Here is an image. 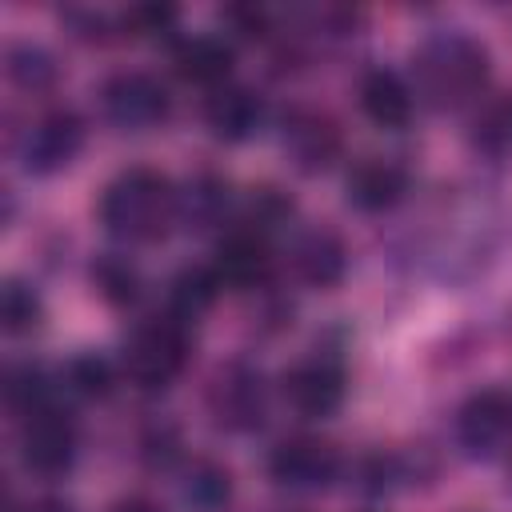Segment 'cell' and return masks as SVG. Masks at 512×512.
Returning a JSON list of instances; mask_svg holds the SVG:
<instances>
[{
    "instance_id": "6da1fadb",
    "label": "cell",
    "mask_w": 512,
    "mask_h": 512,
    "mask_svg": "<svg viewBox=\"0 0 512 512\" xmlns=\"http://www.w3.org/2000/svg\"><path fill=\"white\" fill-rule=\"evenodd\" d=\"M492 80V52L480 36L464 28L428 32L408 56V84L416 104L432 112H460L476 108L488 96Z\"/></svg>"
},
{
    "instance_id": "7a4b0ae2",
    "label": "cell",
    "mask_w": 512,
    "mask_h": 512,
    "mask_svg": "<svg viewBox=\"0 0 512 512\" xmlns=\"http://www.w3.org/2000/svg\"><path fill=\"white\" fill-rule=\"evenodd\" d=\"M96 224L128 248L160 244L180 224V184L160 168L132 164L100 188Z\"/></svg>"
},
{
    "instance_id": "3957f363",
    "label": "cell",
    "mask_w": 512,
    "mask_h": 512,
    "mask_svg": "<svg viewBox=\"0 0 512 512\" xmlns=\"http://www.w3.org/2000/svg\"><path fill=\"white\" fill-rule=\"evenodd\" d=\"M192 348H196L192 324L180 320L176 312H160V316L140 320L124 336L116 364H120V376L136 392H164L184 376Z\"/></svg>"
},
{
    "instance_id": "277c9868",
    "label": "cell",
    "mask_w": 512,
    "mask_h": 512,
    "mask_svg": "<svg viewBox=\"0 0 512 512\" xmlns=\"http://www.w3.org/2000/svg\"><path fill=\"white\" fill-rule=\"evenodd\" d=\"M96 100H100V116L116 132H132V136L156 132L172 116L168 84L152 72H140V68H120V72L104 76L96 88Z\"/></svg>"
},
{
    "instance_id": "5b68a950",
    "label": "cell",
    "mask_w": 512,
    "mask_h": 512,
    "mask_svg": "<svg viewBox=\"0 0 512 512\" xmlns=\"http://www.w3.org/2000/svg\"><path fill=\"white\" fill-rule=\"evenodd\" d=\"M204 408L212 424L228 436H248L268 416V384L264 372L248 360H228L212 372L204 388Z\"/></svg>"
},
{
    "instance_id": "8992f818",
    "label": "cell",
    "mask_w": 512,
    "mask_h": 512,
    "mask_svg": "<svg viewBox=\"0 0 512 512\" xmlns=\"http://www.w3.org/2000/svg\"><path fill=\"white\" fill-rule=\"evenodd\" d=\"M264 468H268V480L276 488H284L292 496H316L340 480L344 460H340L332 440L312 436V432H292L268 448Z\"/></svg>"
},
{
    "instance_id": "52a82bcc",
    "label": "cell",
    "mask_w": 512,
    "mask_h": 512,
    "mask_svg": "<svg viewBox=\"0 0 512 512\" xmlns=\"http://www.w3.org/2000/svg\"><path fill=\"white\" fill-rule=\"evenodd\" d=\"M276 392L284 400V408L300 420H332L344 400H348V372L336 356L328 352H312V356H300L292 360L280 380H276Z\"/></svg>"
},
{
    "instance_id": "ba28073f",
    "label": "cell",
    "mask_w": 512,
    "mask_h": 512,
    "mask_svg": "<svg viewBox=\"0 0 512 512\" xmlns=\"http://www.w3.org/2000/svg\"><path fill=\"white\" fill-rule=\"evenodd\" d=\"M80 452V436H76V420L52 400L28 416H20V436H16V456L24 464L28 476L40 480H60L64 472H72Z\"/></svg>"
},
{
    "instance_id": "9c48e42d",
    "label": "cell",
    "mask_w": 512,
    "mask_h": 512,
    "mask_svg": "<svg viewBox=\"0 0 512 512\" xmlns=\"http://www.w3.org/2000/svg\"><path fill=\"white\" fill-rule=\"evenodd\" d=\"M88 144V120L76 108H48L36 116L20 140V168L28 176H60L76 164Z\"/></svg>"
},
{
    "instance_id": "30bf717a",
    "label": "cell",
    "mask_w": 512,
    "mask_h": 512,
    "mask_svg": "<svg viewBox=\"0 0 512 512\" xmlns=\"http://www.w3.org/2000/svg\"><path fill=\"white\" fill-rule=\"evenodd\" d=\"M208 264L216 268V276H220L224 288H232V292H260L276 276V248H272V236L268 232L232 220L220 232Z\"/></svg>"
},
{
    "instance_id": "8fae6325",
    "label": "cell",
    "mask_w": 512,
    "mask_h": 512,
    "mask_svg": "<svg viewBox=\"0 0 512 512\" xmlns=\"http://www.w3.org/2000/svg\"><path fill=\"white\" fill-rule=\"evenodd\" d=\"M280 152L296 172L324 176L344 156V132L328 112L296 104L280 116Z\"/></svg>"
},
{
    "instance_id": "7c38bea8",
    "label": "cell",
    "mask_w": 512,
    "mask_h": 512,
    "mask_svg": "<svg viewBox=\"0 0 512 512\" xmlns=\"http://www.w3.org/2000/svg\"><path fill=\"white\" fill-rule=\"evenodd\" d=\"M512 440V392L480 388L456 408V444L472 460H492Z\"/></svg>"
},
{
    "instance_id": "4fadbf2b",
    "label": "cell",
    "mask_w": 512,
    "mask_h": 512,
    "mask_svg": "<svg viewBox=\"0 0 512 512\" xmlns=\"http://www.w3.org/2000/svg\"><path fill=\"white\" fill-rule=\"evenodd\" d=\"M412 176L392 156H360L344 172V204L360 216H384L404 204Z\"/></svg>"
},
{
    "instance_id": "5bb4252c",
    "label": "cell",
    "mask_w": 512,
    "mask_h": 512,
    "mask_svg": "<svg viewBox=\"0 0 512 512\" xmlns=\"http://www.w3.org/2000/svg\"><path fill=\"white\" fill-rule=\"evenodd\" d=\"M356 108H360V116L372 128H380V132H404L412 124V116H416L420 104H416V92H412V84H408L404 72L384 68V64H372L356 80Z\"/></svg>"
},
{
    "instance_id": "9a60e30c",
    "label": "cell",
    "mask_w": 512,
    "mask_h": 512,
    "mask_svg": "<svg viewBox=\"0 0 512 512\" xmlns=\"http://www.w3.org/2000/svg\"><path fill=\"white\" fill-rule=\"evenodd\" d=\"M288 268L304 288L332 292L348 276V244L336 228L312 224V228L296 232V240L288 248Z\"/></svg>"
},
{
    "instance_id": "2e32d148",
    "label": "cell",
    "mask_w": 512,
    "mask_h": 512,
    "mask_svg": "<svg viewBox=\"0 0 512 512\" xmlns=\"http://www.w3.org/2000/svg\"><path fill=\"white\" fill-rule=\"evenodd\" d=\"M232 68H236V48L220 32H196L172 48V72L188 88L216 92V88L232 84Z\"/></svg>"
},
{
    "instance_id": "e0dca14e",
    "label": "cell",
    "mask_w": 512,
    "mask_h": 512,
    "mask_svg": "<svg viewBox=\"0 0 512 512\" xmlns=\"http://www.w3.org/2000/svg\"><path fill=\"white\" fill-rule=\"evenodd\" d=\"M264 96L248 84H224L204 100V128L220 144H248L264 128Z\"/></svg>"
},
{
    "instance_id": "ac0fdd59",
    "label": "cell",
    "mask_w": 512,
    "mask_h": 512,
    "mask_svg": "<svg viewBox=\"0 0 512 512\" xmlns=\"http://www.w3.org/2000/svg\"><path fill=\"white\" fill-rule=\"evenodd\" d=\"M468 148L484 160L512 156V92H488L468 116Z\"/></svg>"
},
{
    "instance_id": "d6986e66",
    "label": "cell",
    "mask_w": 512,
    "mask_h": 512,
    "mask_svg": "<svg viewBox=\"0 0 512 512\" xmlns=\"http://www.w3.org/2000/svg\"><path fill=\"white\" fill-rule=\"evenodd\" d=\"M228 216H232V188H228V180H220L212 172H200V176H192L180 188V224L184 228H196V232L224 228V224H232Z\"/></svg>"
},
{
    "instance_id": "ffe728a7",
    "label": "cell",
    "mask_w": 512,
    "mask_h": 512,
    "mask_svg": "<svg viewBox=\"0 0 512 512\" xmlns=\"http://www.w3.org/2000/svg\"><path fill=\"white\" fill-rule=\"evenodd\" d=\"M232 492H236L232 472L220 460L200 456L180 472V504L188 512H228Z\"/></svg>"
},
{
    "instance_id": "44dd1931",
    "label": "cell",
    "mask_w": 512,
    "mask_h": 512,
    "mask_svg": "<svg viewBox=\"0 0 512 512\" xmlns=\"http://www.w3.org/2000/svg\"><path fill=\"white\" fill-rule=\"evenodd\" d=\"M88 280H92L96 296L112 308H136L144 296V276H140L136 260L124 252H96L88 264Z\"/></svg>"
},
{
    "instance_id": "7402d4cb",
    "label": "cell",
    "mask_w": 512,
    "mask_h": 512,
    "mask_svg": "<svg viewBox=\"0 0 512 512\" xmlns=\"http://www.w3.org/2000/svg\"><path fill=\"white\" fill-rule=\"evenodd\" d=\"M220 292H224V284H220L212 264H188L168 284V312H176L180 320L196 324L220 300Z\"/></svg>"
},
{
    "instance_id": "603a6c76",
    "label": "cell",
    "mask_w": 512,
    "mask_h": 512,
    "mask_svg": "<svg viewBox=\"0 0 512 512\" xmlns=\"http://www.w3.org/2000/svg\"><path fill=\"white\" fill-rule=\"evenodd\" d=\"M4 76H8L12 88L40 96V92H52V88H56L60 64H56V56H52L48 48H40V44H32V40H16V44H8V52H4Z\"/></svg>"
},
{
    "instance_id": "cb8c5ba5",
    "label": "cell",
    "mask_w": 512,
    "mask_h": 512,
    "mask_svg": "<svg viewBox=\"0 0 512 512\" xmlns=\"http://www.w3.org/2000/svg\"><path fill=\"white\" fill-rule=\"evenodd\" d=\"M120 364H112L100 352H76L64 368H60V388L80 396V400H104L116 388Z\"/></svg>"
},
{
    "instance_id": "d4e9b609",
    "label": "cell",
    "mask_w": 512,
    "mask_h": 512,
    "mask_svg": "<svg viewBox=\"0 0 512 512\" xmlns=\"http://www.w3.org/2000/svg\"><path fill=\"white\" fill-rule=\"evenodd\" d=\"M4 404L16 416H28L44 404H52V376L36 360H16L4 368Z\"/></svg>"
},
{
    "instance_id": "484cf974",
    "label": "cell",
    "mask_w": 512,
    "mask_h": 512,
    "mask_svg": "<svg viewBox=\"0 0 512 512\" xmlns=\"http://www.w3.org/2000/svg\"><path fill=\"white\" fill-rule=\"evenodd\" d=\"M40 324H44V300H40V292L28 280L8 276L4 288H0V328L8 336H32Z\"/></svg>"
},
{
    "instance_id": "4316f807",
    "label": "cell",
    "mask_w": 512,
    "mask_h": 512,
    "mask_svg": "<svg viewBox=\"0 0 512 512\" xmlns=\"http://www.w3.org/2000/svg\"><path fill=\"white\" fill-rule=\"evenodd\" d=\"M292 212H296V204H292V196H288L284 188H276V184H256V188H248V200H244V208L236 212V220H240V224H252V228H260V232L272 236V228L288 224Z\"/></svg>"
},
{
    "instance_id": "83f0119b",
    "label": "cell",
    "mask_w": 512,
    "mask_h": 512,
    "mask_svg": "<svg viewBox=\"0 0 512 512\" xmlns=\"http://www.w3.org/2000/svg\"><path fill=\"white\" fill-rule=\"evenodd\" d=\"M180 20V8L172 4H132L120 12V36H132V40H156V36H168Z\"/></svg>"
},
{
    "instance_id": "f1b7e54d",
    "label": "cell",
    "mask_w": 512,
    "mask_h": 512,
    "mask_svg": "<svg viewBox=\"0 0 512 512\" xmlns=\"http://www.w3.org/2000/svg\"><path fill=\"white\" fill-rule=\"evenodd\" d=\"M224 24L244 40H264L272 32V12L260 4H232L224 8Z\"/></svg>"
},
{
    "instance_id": "f546056e",
    "label": "cell",
    "mask_w": 512,
    "mask_h": 512,
    "mask_svg": "<svg viewBox=\"0 0 512 512\" xmlns=\"http://www.w3.org/2000/svg\"><path fill=\"white\" fill-rule=\"evenodd\" d=\"M144 460L152 464V468H168L176 456H180V436H176V428H168V424H160V428H152L148 436H144Z\"/></svg>"
},
{
    "instance_id": "4dcf8cb0",
    "label": "cell",
    "mask_w": 512,
    "mask_h": 512,
    "mask_svg": "<svg viewBox=\"0 0 512 512\" xmlns=\"http://www.w3.org/2000/svg\"><path fill=\"white\" fill-rule=\"evenodd\" d=\"M108 512H164L152 496H140V492H132V496H120V500H112L108 504Z\"/></svg>"
}]
</instances>
